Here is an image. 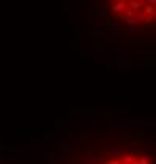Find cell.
I'll list each match as a JSON object with an SVG mask.
<instances>
[{"label":"cell","instance_id":"cell-4","mask_svg":"<svg viewBox=\"0 0 156 164\" xmlns=\"http://www.w3.org/2000/svg\"><path fill=\"white\" fill-rule=\"evenodd\" d=\"M153 13H155V8H153V6H150V5H147V8H145V14H144V16H153Z\"/></svg>","mask_w":156,"mask_h":164},{"label":"cell","instance_id":"cell-7","mask_svg":"<svg viewBox=\"0 0 156 164\" xmlns=\"http://www.w3.org/2000/svg\"><path fill=\"white\" fill-rule=\"evenodd\" d=\"M144 21L147 22V24H151V22H153V16H145Z\"/></svg>","mask_w":156,"mask_h":164},{"label":"cell","instance_id":"cell-3","mask_svg":"<svg viewBox=\"0 0 156 164\" xmlns=\"http://www.w3.org/2000/svg\"><path fill=\"white\" fill-rule=\"evenodd\" d=\"M134 159H136V158H134L132 155H125V156H123V161H125L123 164H132V161H134Z\"/></svg>","mask_w":156,"mask_h":164},{"label":"cell","instance_id":"cell-8","mask_svg":"<svg viewBox=\"0 0 156 164\" xmlns=\"http://www.w3.org/2000/svg\"><path fill=\"white\" fill-rule=\"evenodd\" d=\"M109 164H123V163L120 159H112V161H109Z\"/></svg>","mask_w":156,"mask_h":164},{"label":"cell","instance_id":"cell-1","mask_svg":"<svg viewBox=\"0 0 156 164\" xmlns=\"http://www.w3.org/2000/svg\"><path fill=\"white\" fill-rule=\"evenodd\" d=\"M126 8H128V3L126 2H117V3L112 5V11L114 13H121V11H125Z\"/></svg>","mask_w":156,"mask_h":164},{"label":"cell","instance_id":"cell-6","mask_svg":"<svg viewBox=\"0 0 156 164\" xmlns=\"http://www.w3.org/2000/svg\"><path fill=\"white\" fill-rule=\"evenodd\" d=\"M136 19H137V24H140V22H144L145 16L144 14H139V16H136Z\"/></svg>","mask_w":156,"mask_h":164},{"label":"cell","instance_id":"cell-2","mask_svg":"<svg viewBox=\"0 0 156 164\" xmlns=\"http://www.w3.org/2000/svg\"><path fill=\"white\" fill-rule=\"evenodd\" d=\"M128 8L137 13L139 10H140V3H139V2H136V0H132V2H129V3H128Z\"/></svg>","mask_w":156,"mask_h":164},{"label":"cell","instance_id":"cell-5","mask_svg":"<svg viewBox=\"0 0 156 164\" xmlns=\"http://www.w3.org/2000/svg\"><path fill=\"white\" fill-rule=\"evenodd\" d=\"M137 164H150V159H148V156H140L137 159Z\"/></svg>","mask_w":156,"mask_h":164}]
</instances>
